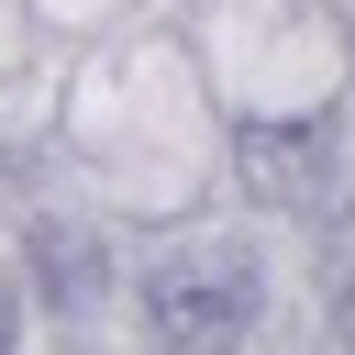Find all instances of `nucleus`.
Instances as JSON below:
<instances>
[{"instance_id":"1","label":"nucleus","mask_w":355,"mask_h":355,"mask_svg":"<svg viewBox=\"0 0 355 355\" xmlns=\"http://www.w3.org/2000/svg\"><path fill=\"white\" fill-rule=\"evenodd\" d=\"M255 322V255L200 244V255H155L144 266V333L166 355H233Z\"/></svg>"},{"instance_id":"2","label":"nucleus","mask_w":355,"mask_h":355,"mask_svg":"<svg viewBox=\"0 0 355 355\" xmlns=\"http://www.w3.org/2000/svg\"><path fill=\"white\" fill-rule=\"evenodd\" d=\"M244 178H255L266 200L311 211V200L333 189V144H322V122H255V133H244Z\"/></svg>"},{"instance_id":"3","label":"nucleus","mask_w":355,"mask_h":355,"mask_svg":"<svg viewBox=\"0 0 355 355\" xmlns=\"http://www.w3.org/2000/svg\"><path fill=\"white\" fill-rule=\"evenodd\" d=\"M33 288L78 322V311H100V255H89V233L78 222H33Z\"/></svg>"},{"instance_id":"4","label":"nucleus","mask_w":355,"mask_h":355,"mask_svg":"<svg viewBox=\"0 0 355 355\" xmlns=\"http://www.w3.org/2000/svg\"><path fill=\"white\" fill-rule=\"evenodd\" d=\"M0 355H11V322H0Z\"/></svg>"}]
</instances>
